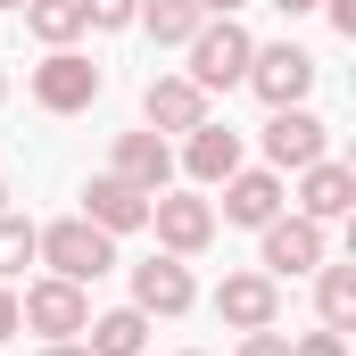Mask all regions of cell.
<instances>
[{
  "mask_svg": "<svg viewBox=\"0 0 356 356\" xmlns=\"http://www.w3.org/2000/svg\"><path fill=\"white\" fill-rule=\"evenodd\" d=\"M182 356H199V348H182Z\"/></svg>",
  "mask_w": 356,
  "mask_h": 356,
  "instance_id": "33",
  "label": "cell"
},
{
  "mask_svg": "<svg viewBox=\"0 0 356 356\" xmlns=\"http://www.w3.org/2000/svg\"><path fill=\"white\" fill-rule=\"evenodd\" d=\"M249 0H199V17H241Z\"/></svg>",
  "mask_w": 356,
  "mask_h": 356,
  "instance_id": "27",
  "label": "cell"
},
{
  "mask_svg": "<svg viewBox=\"0 0 356 356\" xmlns=\"http://www.w3.org/2000/svg\"><path fill=\"white\" fill-rule=\"evenodd\" d=\"M17 332H25V315H17V290L0 282V340H17Z\"/></svg>",
  "mask_w": 356,
  "mask_h": 356,
  "instance_id": "25",
  "label": "cell"
},
{
  "mask_svg": "<svg viewBox=\"0 0 356 356\" xmlns=\"http://www.w3.org/2000/svg\"><path fill=\"white\" fill-rule=\"evenodd\" d=\"M323 17H332L340 33H356V0H323Z\"/></svg>",
  "mask_w": 356,
  "mask_h": 356,
  "instance_id": "26",
  "label": "cell"
},
{
  "mask_svg": "<svg viewBox=\"0 0 356 356\" xmlns=\"http://www.w3.org/2000/svg\"><path fill=\"white\" fill-rule=\"evenodd\" d=\"M8 8H25V0H0V17H8Z\"/></svg>",
  "mask_w": 356,
  "mask_h": 356,
  "instance_id": "31",
  "label": "cell"
},
{
  "mask_svg": "<svg viewBox=\"0 0 356 356\" xmlns=\"http://www.w3.org/2000/svg\"><path fill=\"white\" fill-rule=\"evenodd\" d=\"M356 207V175L340 158H315V166H298V216L307 224H340Z\"/></svg>",
  "mask_w": 356,
  "mask_h": 356,
  "instance_id": "13",
  "label": "cell"
},
{
  "mask_svg": "<svg viewBox=\"0 0 356 356\" xmlns=\"http://www.w3.org/2000/svg\"><path fill=\"white\" fill-rule=\"evenodd\" d=\"M42 356H91V348H83V340H50Z\"/></svg>",
  "mask_w": 356,
  "mask_h": 356,
  "instance_id": "28",
  "label": "cell"
},
{
  "mask_svg": "<svg viewBox=\"0 0 356 356\" xmlns=\"http://www.w3.org/2000/svg\"><path fill=\"white\" fill-rule=\"evenodd\" d=\"M216 191H224V224H249V232H266L273 216H282V175H273V166H257V175L241 166V175H224Z\"/></svg>",
  "mask_w": 356,
  "mask_h": 356,
  "instance_id": "14",
  "label": "cell"
},
{
  "mask_svg": "<svg viewBox=\"0 0 356 356\" xmlns=\"http://www.w3.org/2000/svg\"><path fill=\"white\" fill-rule=\"evenodd\" d=\"M141 124H149V133H191V124H207V91L191 83V75H149Z\"/></svg>",
  "mask_w": 356,
  "mask_h": 356,
  "instance_id": "12",
  "label": "cell"
},
{
  "mask_svg": "<svg viewBox=\"0 0 356 356\" xmlns=\"http://www.w3.org/2000/svg\"><path fill=\"white\" fill-rule=\"evenodd\" d=\"M25 266H33V224L8 207V216H0V282H17Z\"/></svg>",
  "mask_w": 356,
  "mask_h": 356,
  "instance_id": "21",
  "label": "cell"
},
{
  "mask_svg": "<svg viewBox=\"0 0 356 356\" xmlns=\"http://www.w3.org/2000/svg\"><path fill=\"white\" fill-rule=\"evenodd\" d=\"M323 266V224H307V216H273L266 224V249H257V273L273 282H298V273Z\"/></svg>",
  "mask_w": 356,
  "mask_h": 356,
  "instance_id": "6",
  "label": "cell"
},
{
  "mask_svg": "<svg viewBox=\"0 0 356 356\" xmlns=\"http://www.w3.org/2000/svg\"><path fill=\"white\" fill-rule=\"evenodd\" d=\"M133 307H141V315H166V323H175V315H191V307H199L191 257H166V249H158L149 266H133Z\"/></svg>",
  "mask_w": 356,
  "mask_h": 356,
  "instance_id": "7",
  "label": "cell"
},
{
  "mask_svg": "<svg viewBox=\"0 0 356 356\" xmlns=\"http://www.w3.org/2000/svg\"><path fill=\"white\" fill-rule=\"evenodd\" d=\"M83 224H99V232H141L149 224V191H133V182H116V175H91L83 182Z\"/></svg>",
  "mask_w": 356,
  "mask_h": 356,
  "instance_id": "16",
  "label": "cell"
},
{
  "mask_svg": "<svg viewBox=\"0 0 356 356\" xmlns=\"http://www.w3.org/2000/svg\"><path fill=\"white\" fill-rule=\"evenodd\" d=\"M33 257L58 273V282H99V273L116 266V232H99L83 216H58V224H33Z\"/></svg>",
  "mask_w": 356,
  "mask_h": 356,
  "instance_id": "1",
  "label": "cell"
},
{
  "mask_svg": "<svg viewBox=\"0 0 356 356\" xmlns=\"http://www.w3.org/2000/svg\"><path fill=\"white\" fill-rule=\"evenodd\" d=\"M17 315H25V332H42V340H83L91 298H83V282H58V273H42V282H25Z\"/></svg>",
  "mask_w": 356,
  "mask_h": 356,
  "instance_id": "3",
  "label": "cell"
},
{
  "mask_svg": "<svg viewBox=\"0 0 356 356\" xmlns=\"http://www.w3.org/2000/svg\"><path fill=\"white\" fill-rule=\"evenodd\" d=\"M33 99H42L50 116H75V108H91V99H99V67L67 42V50H50V58L33 67Z\"/></svg>",
  "mask_w": 356,
  "mask_h": 356,
  "instance_id": "4",
  "label": "cell"
},
{
  "mask_svg": "<svg viewBox=\"0 0 356 356\" xmlns=\"http://www.w3.org/2000/svg\"><path fill=\"white\" fill-rule=\"evenodd\" d=\"M0 99H8V75H0Z\"/></svg>",
  "mask_w": 356,
  "mask_h": 356,
  "instance_id": "32",
  "label": "cell"
},
{
  "mask_svg": "<svg viewBox=\"0 0 356 356\" xmlns=\"http://www.w3.org/2000/svg\"><path fill=\"white\" fill-rule=\"evenodd\" d=\"M273 8H282V17H307V8H323V0H273Z\"/></svg>",
  "mask_w": 356,
  "mask_h": 356,
  "instance_id": "29",
  "label": "cell"
},
{
  "mask_svg": "<svg viewBox=\"0 0 356 356\" xmlns=\"http://www.w3.org/2000/svg\"><path fill=\"white\" fill-rule=\"evenodd\" d=\"M83 348L91 356H141V348H149V315H141V307L91 315V323H83Z\"/></svg>",
  "mask_w": 356,
  "mask_h": 356,
  "instance_id": "17",
  "label": "cell"
},
{
  "mask_svg": "<svg viewBox=\"0 0 356 356\" xmlns=\"http://www.w3.org/2000/svg\"><path fill=\"white\" fill-rule=\"evenodd\" d=\"M323 149H332V124H323L315 108H273V124H266V158H273V175L315 166Z\"/></svg>",
  "mask_w": 356,
  "mask_h": 356,
  "instance_id": "9",
  "label": "cell"
},
{
  "mask_svg": "<svg viewBox=\"0 0 356 356\" xmlns=\"http://www.w3.org/2000/svg\"><path fill=\"white\" fill-rule=\"evenodd\" d=\"M249 91H257L266 108H298V99L315 91V58H307L298 42H273V50L249 58Z\"/></svg>",
  "mask_w": 356,
  "mask_h": 356,
  "instance_id": "8",
  "label": "cell"
},
{
  "mask_svg": "<svg viewBox=\"0 0 356 356\" xmlns=\"http://www.w3.org/2000/svg\"><path fill=\"white\" fill-rule=\"evenodd\" d=\"M108 175L158 199V191L175 182V141H166V133H149V124H141V133H116V158H108Z\"/></svg>",
  "mask_w": 356,
  "mask_h": 356,
  "instance_id": "10",
  "label": "cell"
},
{
  "mask_svg": "<svg viewBox=\"0 0 356 356\" xmlns=\"http://www.w3.org/2000/svg\"><path fill=\"white\" fill-rule=\"evenodd\" d=\"M290 356H348V332H307V340H290Z\"/></svg>",
  "mask_w": 356,
  "mask_h": 356,
  "instance_id": "23",
  "label": "cell"
},
{
  "mask_svg": "<svg viewBox=\"0 0 356 356\" xmlns=\"http://www.w3.org/2000/svg\"><path fill=\"white\" fill-rule=\"evenodd\" d=\"M25 33L50 42V50H67L75 33H91V17H83V0H25Z\"/></svg>",
  "mask_w": 356,
  "mask_h": 356,
  "instance_id": "18",
  "label": "cell"
},
{
  "mask_svg": "<svg viewBox=\"0 0 356 356\" xmlns=\"http://www.w3.org/2000/svg\"><path fill=\"white\" fill-rule=\"evenodd\" d=\"M232 356H290V340L266 323V332H241V348H232Z\"/></svg>",
  "mask_w": 356,
  "mask_h": 356,
  "instance_id": "24",
  "label": "cell"
},
{
  "mask_svg": "<svg viewBox=\"0 0 356 356\" xmlns=\"http://www.w3.org/2000/svg\"><path fill=\"white\" fill-rule=\"evenodd\" d=\"M315 307H323V332H348L356 323V266H315Z\"/></svg>",
  "mask_w": 356,
  "mask_h": 356,
  "instance_id": "20",
  "label": "cell"
},
{
  "mask_svg": "<svg viewBox=\"0 0 356 356\" xmlns=\"http://www.w3.org/2000/svg\"><path fill=\"white\" fill-rule=\"evenodd\" d=\"M182 50H191V83H199V91L249 83V58H257V42H249V25H241V17H207Z\"/></svg>",
  "mask_w": 356,
  "mask_h": 356,
  "instance_id": "2",
  "label": "cell"
},
{
  "mask_svg": "<svg viewBox=\"0 0 356 356\" xmlns=\"http://www.w3.org/2000/svg\"><path fill=\"white\" fill-rule=\"evenodd\" d=\"M216 315H224L232 332H266V323H282V282H273V273H224Z\"/></svg>",
  "mask_w": 356,
  "mask_h": 356,
  "instance_id": "11",
  "label": "cell"
},
{
  "mask_svg": "<svg viewBox=\"0 0 356 356\" xmlns=\"http://www.w3.org/2000/svg\"><path fill=\"white\" fill-rule=\"evenodd\" d=\"M182 175L199 182V191H216L224 175H241V133L232 124H191L182 133Z\"/></svg>",
  "mask_w": 356,
  "mask_h": 356,
  "instance_id": "15",
  "label": "cell"
},
{
  "mask_svg": "<svg viewBox=\"0 0 356 356\" xmlns=\"http://www.w3.org/2000/svg\"><path fill=\"white\" fill-rule=\"evenodd\" d=\"M133 25H149V42H166V50H182L207 17H199V0H141V17Z\"/></svg>",
  "mask_w": 356,
  "mask_h": 356,
  "instance_id": "19",
  "label": "cell"
},
{
  "mask_svg": "<svg viewBox=\"0 0 356 356\" xmlns=\"http://www.w3.org/2000/svg\"><path fill=\"white\" fill-rule=\"evenodd\" d=\"M83 17H91V33H124L141 17V0H83Z\"/></svg>",
  "mask_w": 356,
  "mask_h": 356,
  "instance_id": "22",
  "label": "cell"
},
{
  "mask_svg": "<svg viewBox=\"0 0 356 356\" xmlns=\"http://www.w3.org/2000/svg\"><path fill=\"white\" fill-rule=\"evenodd\" d=\"M149 224H158L166 257H199V249L216 241V207H207L199 191H158V199H149Z\"/></svg>",
  "mask_w": 356,
  "mask_h": 356,
  "instance_id": "5",
  "label": "cell"
},
{
  "mask_svg": "<svg viewBox=\"0 0 356 356\" xmlns=\"http://www.w3.org/2000/svg\"><path fill=\"white\" fill-rule=\"evenodd\" d=\"M0 216H8V182H0Z\"/></svg>",
  "mask_w": 356,
  "mask_h": 356,
  "instance_id": "30",
  "label": "cell"
}]
</instances>
